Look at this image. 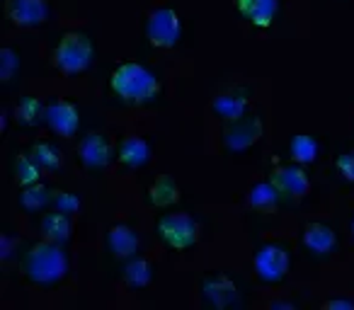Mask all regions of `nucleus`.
<instances>
[{
	"mask_svg": "<svg viewBox=\"0 0 354 310\" xmlns=\"http://www.w3.org/2000/svg\"><path fill=\"white\" fill-rule=\"evenodd\" d=\"M20 269L32 284L54 286L68 274V255L59 242H49L41 238L30 245L20 260Z\"/></svg>",
	"mask_w": 354,
	"mask_h": 310,
	"instance_id": "1",
	"label": "nucleus"
},
{
	"mask_svg": "<svg viewBox=\"0 0 354 310\" xmlns=\"http://www.w3.org/2000/svg\"><path fill=\"white\" fill-rule=\"evenodd\" d=\"M109 90L124 104H148L160 95L156 73L136 61L119 64L109 75Z\"/></svg>",
	"mask_w": 354,
	"mask_h": 310,
	"instance_id": "2",
	"label": "nucleus"
},
{
	"mask_svg": "<svg viewBox=\"0 0 354 310\" xmlns=\"http://www.w3.org/2000/svg\"><path fill=\"white\" fill-rule=\"evenodd\" d=\"M95 46L88 32L68 30L59 37L54 51H51V64L61 75H80L93 66Z\"/></svg>",
	"mask_w": 354,
	"mask_h": 310,
	"instance_id": "3",
	"label": "nucleus"
},
{
	"mask_svg": "<svg viewBox=\"0 0 354 310\" xmlns=\"http://www.w3.org/2000/svg\"><path fill=\"white\" fill-rule=\"evenodd\" d=\"M199 233H202L199 231V223L185 211L162 213L156 221L158 240L170 247V250H187V247H194L199 240Z\"/></svg>",
	"mask_w": 354,
	"mask_h": 310,
	"instance_id": "4",
	"label": "nucleus"
},
{
	"mask_svg": "<svg viewBox=\"0 0 354 310\" xmlns=\"http://www.w3.org/2000/svg\"><path fill=\"white\" fill-rule=\"evenodd\" d=\"M252 267L260 281L270 286H277L289 276L291 269V255L289 247L281 242H262L252 257Z\"/></svg>",
	"mask_w": 354,
	"mask_h": 310,
	"instance_id": "5",
	"label": "nucleus"
},
{
	"mask_svg": "<svg viewBox=\"0 0 354 310\" xmlns=\"http://www.w3.org/2000/svg\"><path fill=\"white\" fill-rule=\"evenodd\" d=\"M180 37H183V20H180L177 10L160 6L148 12L146 39L151 41V46H156V49H172V46H177Z\"/></svg>",
	"mask_w": 354,
	"mask_h": 310,
	"instance_id": "6",
	"label": "nucleus"
},
{
	"mask_svg": "<svg viewBox=\"0 0 354 310\" xmlns=\"http://www.w3.org/2000/svg\"><path fill=\"white\" fill-rule=\"evenodd\" d=\"M265 133V124L262 117L255 112H245L243 117L233 119V122L223 124V146L231 153H243L248 148H252Z\"/></svg>",
	"mask_w": 354,
	"mask_h": 310,
	"instance_id": "7",
	"label": "nucleus"
},
{
	"mask_svg": "<svg viewBox=\"0 0 354 310\" xmlns=\"http://www.w3.org/2000/svg\"><path fill=\"white\" fill-rule=\"evenodd\" d=\"M270 182L277 187L281 202H304L310 194V177L299 163L277 165L270 173Z\"/></svg>",
	"mask_w": 354,
	"mask_h": 310,
	"instance_id": "8",
	"label": "nucleus"
},
{
	"mask_svg": "<svg viewBox=\"0 0 354 310\" xmlns=\"http://www.w3.org/2000/svg\"><path fill=\"white\" fill-rule=\"evenodd\" d=\"M80 165L88 170H104L114 158V146L104 131H88L75 148Z\"/></svg>",
	"mask_w": 354,
	"mask_h": 310,
	"instance_id": "9",
	"label": "nucleus"
},
{
	"mask_svg": "<svg viewBox=\"0 0 354 310\" xmlns=\"http://www.w3.org/2000/svg\"><path fill=\"white\" fill-rule=\"evenodd\" d=\"M44 124L49 126V131L56 133V136L71 138V136H75L80 128V112L71 99L51 97L49 102H46Z\"/></svg>",
	"mask_w": 354,
	"mask_h": 310,
	"instance_id": "10",
	"label": "nucleus"
},
{
	"mask_svg": "<svg viewBox=\"0 0 354 310\" xmlns=\"http://www.w3.org/2000/svg\"><path fill=\"white\" fill-rule=\"evenodd\" d=\"M8 20L15 27L35 30L49 20V0H8Z\"/></svg>",
	"mask_w": 354,
	"mask_h": 310,
	"instance_id": "11",
	"label": "nucleus"
},
{
	"mask_svg": "<svg viewBox=\"0 0 354 310\" xmlns=\"http://www.w3.org/2000/svg\"><path fill=\"white\" fill-rule=\"evenodd\" d=\"M250 97H252L250 88H228L212 99V114L216 119H221L223 124L233 122V119L243 117L248 112Z\"/></svg>",
	"mask_w": 354,
	"mask_h": 310,
	"instance_id": "12",
	"label": "nucleus"
},
{
	"mask_svg": "<svg viewBox=\"0 0 354 310\" xmlns=\"http://www.w3.org/2000/svg\"><path fill=\"white\" fill-rule=\"evenodd\" d=\"M199 296L204 303L214 305V308H231L241 300L238 286L228 279L226 274H214L199 284Z\"/></svg>",
	"mask_w": 354,
	"mask_h": 310,
	"instance_id": "13",
	"label": "nucleus"
},
{
	"mask_svg": "<svg viewBox=\"0 0 354 310\" xmlns=\"http://www.w3.org/2000/svg\"><path fill=\"white\" fill-rule=\"evenodd\" d=\"M236 12L255 30H270L279 15V0H233Z\"/></svg>",
	"mask_w": 354,
	"mask_h": 310,
	"instance_id": "14",
	"label": "nucleus"
},
{
	"mask_svg": "<svg viewBox=\"0 0 354 310\" xmlns=\"http://www.w3.org/2000/svg\"><path fill=\"white\" fill-rule=\"evenodd\" d=\"M304 247L313 257H330L337 247V233L333 226L323 221H310L304 226V235H301Z\"/></svg>",
	"mask_w": 354,
	"mask_h": 310,
	"instance_id": "15",
	"label": "nucleus"
},
{
	"mask_svg": "<svg viewBox=\"0 0 354 310\" xmlns=\"http://www.w3.org/2000/svg\"><path fill=\"white\" fill-rule=\"evenodd\" d=\"M114 158L124 165V168H143L151 163V143L143 136H124L114 148Z\"/></svg>",
	"mask_w": 354,
	"mask_h": 310,
	"instance_id": "16",
	"label": "nucleus"
},
{
	"mask_svg": "<svg viewBox=\"0 0 354 310\" xmlns=\"http://www.w3.org/2000/svg\"><path fill=\"white\" fill-rule=\"evenodd\" d=\"M138 233L133 231L129 223H114L107 231V250L112 252V257L117 260H131V257L138 255Z\"/></svg>",
	"mask_w": 354,
	"mask_h": 310,
	"instance_id": "17",
	"label": "nucleus"
},
{
	"mask_svg": "<svg viewBox=\"0 0 354 310\" xmlns=\"http://www.w3.org/2000/svg\"><path fill=\"white\" fill-rule=\"evenodd\" d=\"M180 197H183V192H180V184H177L170 175H160V177H156L151 182V187H148V192H146L148 204H151V206H156V209L175 206V204L180 202Z\"/></svg>",
	"mask_w": 354,
	"mask_h": 310,
	"instance_id": "18",
	"label": "nucleus"
},
{
	"mask_svg": "<svg viewBox=\"0 0 354 310\" xmlns=\"http://www.w3.org/2000/svg\"><path fill=\"white\" fill-rule=\"evenodd\" d=\"M39 233H41L44 240L64 245V242H68L71 235H73V223H71V216L68 213L56 211V209L51 213H44L41 221H39Z\"/></svg>",
	"mask_w": 354,
	"mask_h": 310,
	"instance_id": "19",
	"label": "nucleus"
},
{
	"mask_svg": "<svg viewBox=\"0 0 354 310\" xmlns=\"http://www.w3.org/2000/svg\"><path fill=\"white\" fill-rule=\"evenodd\" d=\"M44 112H46V102H41L37 95H22L20 99H17L15 104V122L20 124V126H39V124H44Z\"/></svg>",
	"mask_w": 354,
	"mask_h": 310,
	"instance_id": "20",
	"label": "nucleus"
},
{
	"mask_svg": "<svg viewBox=\"0 0 354 310\" xmlns=\"http://www.w3.org/2000/svg\"><path fill=\"white\" fill-rule=\"evenodd\" d=\"M51 199H54V192H51L46 184L37 182V184H30V187L20 189V194H17V206L25 213H39L49 206Z\"/></svg>",
	"mask_w": 354,
	"mask_h": 310,
	"instance_id": "21",
	"label": "nucleus"
},
{
	"mask_svg": "<svg viewBox=\"0 0 354 310\" xmlns=\"http://www.w3.org/2000/svg\"><path fill=\"white\" fill-rule=\"evenodd\" d=\"M320 155V143L310 133H296L289 141V158L299 165H310L315 163Z\"/></svg>",
	"mask_w": 354,
	"mask_h": 310,
	"instance_id": "22",
	"label": "nucleus"
},
{
	"mask_svg": "<svg viewBox=\"0 0 354 310\" xmlns=\"http://www.w3.org/2000/svg\"><path fill=\"white\" fill-rule=\"evenodd\" d=\"M122 276L129 289H133V291L146 289L153 281V267H151V262L143 260V257H131V260H127V264H124Z\"/></svg>",
	"mask_w": 354,
	"mask_h": 310,
	"instance_id": "23",
	"label": "nucleus"
},
{
	"mask_svg": "<svg viewBox=\"0 0 354 310\" xmlns=\"http://www.w3.org/2000/svg\"><path fill=\"white\" fill-rule=\"evenodd\" d=\"M279 202H281L279 192H277V187L270 180L255 182L250 187V192H248V204H250L252 209H257V211H272Z\"/></svg>",
	"mask_w": 354,
	"mask_h": 310,
	"instance_id": "24",
	"label": "nucleus"
},
{
	"mask_svg": "<svg viewBox=\"0 0 354 310\" xmlns=\"http://www.w3.org/2000/svg\"><path fill=\"white\" fill-rule=\"evenodd\" d=\"M30 155L37 160V165H39L41 170H46V173L61 170V151L51 141H35L30 148Z\"/></svg>",
	"mask_w": 354,
	"mask_h": 310,
	"instance_id": "25",
	"label": "nucleus"
},
{
	"mask_svg": "<svg viewBox=\"0 0 354 310\" xmlns=\"http://www.w3.org/2000/svg\"><path fill=\"white\" fill-rule=\"evenodd\" d=\"M12 173H15V180L20 187H30V184L41 182V173L44 170L37 165V160L32 158L30 153H20L12 163Z\"/></svg>",
	"mask_w": 354,
	"mask_h": 310,
	"instance_id": "26",
	"label": "nucleus"
},
{
	"mask_svg": "<svg viewBox=\"0 0 354 310\" xmlns=\"http://www.w3.org/2000/svg\"><path fill=\"white\" fill-rule=\"evenodd\" d=\"M17 70H20V54L10 46H3L0 49V80L10 83V80H15Z\"/></svg>",
	"mask_w": 354,
	"mask_h": 310,
	"instance_id": "27",
	"label": "nucleus"
},
{
	"mask_svg": "<svg viewBox=\"0 0 354 310\" xmlns=\"http://www.w3.org/2000/svg\"><path fill=\"white\" fill-rule=\"evenodd\" d=\"M51 206H54L56 211L73 216V213H78V209H80V197L75 192H68V189H56L54 199H51Z\"/></svg>",
	"mask_w": 354,
	"mask_h": 310,
	"instance_id": "28",
	"label": "nucleus"
},
{
	"mask_svg": "<svg viewBox=\"0 0 354 310\" xmlns=\"http://www.w3.org/2000/svg\"><path fill=\"white\" fill-rule=\"evenodd\" d=\"M335 170H337V175L344 180V182L354 184V148L347 153H342V155L335 160Z\"/></svg>",
	"mask_w": 354,
	"mask_h": 310,
	"instance_id": "29",
	"label": "nucleus"
},
{
	"mask_svg": "<svg viewBox=\"0 0 354 310\" xmlns=\"http://www.w3.org/2000/svg\"><path fill=\"white\" fill-rule=\"evenodd\" d=\"M325 310H354V300L349 298H330L323 303Z\"/></svg>",
	"mask_w": 354,
	"mask_h": 310,
	"instance_id": "30",
	"label": "nucleus"
},
{
	"mask_svg": "<svg viewBox=\"0 0 354 310\" xmlns=\"http://www.w3.org/2000/svg\"><path fill=\"white\" fill-rule=\"evenodd\" d=\"M15 245H17V240L12 235H6V233H3V238H0V250H3V260H8V257L12 255V250H15Z\"/></svg>",
	"mask_w": 354,
	"mask_h": 310,
	"instance_id": "31",
	"label": "nucleus"
},
{
	"mask_svg": "<svg viewBox=\"0 0 354 310\" xmlns=\"http://www.w3.org/2000/svg\"><path fill=\"white\" fill-rule=\"evenodd\" d=\"M270 308H294V303H286V300H274Z\"/></svg>",
	"mask_w": 354,
	"mask_h": 310,
	"instance_id": "32",
	"label": "nucleus"
},
{
	"mask_svg": "<svg viewBox=\"0 0 354 310\" xmlns=\"http://www.w3.org/2000/svg\"><path fill=\"white\" fill-rule=\"evenodd\" d=\"M349 233H352V238H354V213H352V221H349Z\"/></svg>",
	"mask_w": 354,
	"mask_h": 310,
	"instance_id": "33",
	"label": "nucleus"
}]
</instances>
